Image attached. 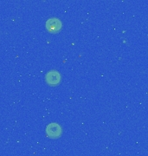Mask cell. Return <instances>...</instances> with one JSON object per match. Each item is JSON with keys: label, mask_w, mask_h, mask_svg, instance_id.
<instances>
[{"label": "cell", "mask_w": 148, "mask_h": 156, "mask_svg": "<svg viewBox=\"0 0 148 156\" xmlns=\"http://www.w3.org/2000/svg\"><path fill=\"white\" fill-rule=\"evenodd\" d=\"M46 134L50 139H58L62 134V128L58 123H50L46 128Z\"/></svg>", "instance_id": "obj_1"}, {"label": "cell", "mask_w": 148, "mask_h": 156, "mask_svg": "<svg viewBox=\"0 0 148 156\" xmlns=\"http://www.w3.org/2000/svg\"><path fill=\"white\" fill-rule=\"evenodd\" d=\"M45 81L49 86L55 87L61 83L60 73L56 70H50L45 76Z\"/></svg>", "instance_id": "obj_2"}, {"label": "cell", "mask_w": 148, "mask_h": 156, "mask_svg": "<svg viewBox=\"0 0 148 156\" xmlns=\"http://www.w3.org/2000/svg\"><path fill=\"white\" fill-rule=\"evenodd\" d=\"M46 29L50 33H56L60 30L62 27V23L60 21V19L56 17H52L47 20L46 22Z\"/></svg>", "instance_id": "obj_3"}]
</instances>
